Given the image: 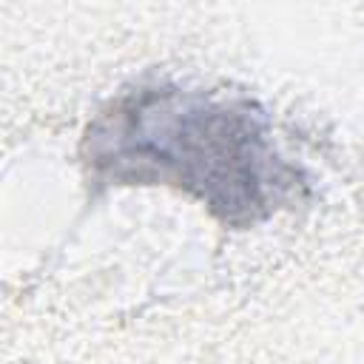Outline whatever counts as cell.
Here are the masks:
<instances>
[{"label": "cell", "mask_w": 364, "mask_h": 364, "mask_svg": "<svg viewBox=\"0 0 364 364\" xmlns=\"http://www.w3.org/2000/svg\"><path fill=\"white\" fill-rule=\"evenodd\" d=\"M80 159L94 188L162 185L196 199L225 228H256L310 191L270 114L245 94L139 80L88 122Z\"/></svg>", "instance_id": "obj_1"}]
</instances>
